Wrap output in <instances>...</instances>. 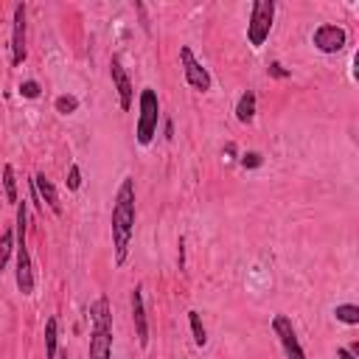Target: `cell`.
Wrapping results in <instances>:
<instances>
[{
    "mask_svg": "<svg viewBox=\"0 0 359 359\" xmlns=\"http://www.w3.org/2000/svg\"><path fill=\"white\" fill-rule=\"evenodd\" d=\"M17 250V290L23 295L34 292V269H31V253L28 244H15Z\"/></svg>",
    "mask_w": 359,
    "mask_h": 359,
    "instance_id": "8fae6325",
    "label": "cell"
},
{
    "mask_svg": "<svg viewBox=\"0 0 359 359\" xmlns=\"http://www.w3.org/2000/svg\"><path fill=\"white\" fill-rule=\"evenodd\" d=\"M129 303H132V323H135L137 345L147 348V345H149V317H147V303H143V286H140V283L132 290Z\"/></svg>",
    "mask_w": 359,
    "mask_h": 359,
    "instance_id": "9c48e42d",
    "label": "cell"
},
{
    "mask_svg": "<svg viewBox=\"0 0 359 359\" xmlns=\"http://www.w3.org/2000/svg\"><path fill=\"white\" fill-rule=\"evenodd\" d=\"M90 359H112V312L104 295L90 306Z\"/></svg>",
    "mask_w": 359,
    "mask_h": 359,
    "instance_id": "7a4b0ae2",
    "label": "cell"
},
{
    "mask_svg": "<svg viewBox=\"0 0 359 359\" xmlns=\"http://www.w3.org/2000/svg\"><path fill=\"white\" fill-rule=\"evenodd\" d=\"M158 124H160V99L152 87L140 90V99H137V129H135V137L140 147H149L158 135Z\"/></svg>",
    "mask_w": 359,
    "mask_h": 359,
    "instance_id": "3957f363",
    "label": "cell"
},
{
    "mask_svg": "<svg viewBox=\"0 0 359 359\" xmlns=\"http://www.w3.org/2000/svg\"><path fill=\"white\" fill-rule=\"evenodd\" d=\"M26 3H17L15 6V20H12V65L20 67L28 56V48H26Z\"/></svg>",
    "mask_w": 359,
    "mask_h": 359,
    "instance_id": "ba28073f",
    "label": "cell"
},
{
    "mask_svg": "<svg viewBox=\"0 0 359 359\" xmlns=\"http://www.w3.org/2000/svg\"><path fill=\"white\" fill-rule=\"evenodd\" d=\"M12 250H15V231H3L0 233V275H3V269L9 264Z\"/></svg>",
    "mask_w": 359,
    "mask_h": 359,
    "instance_id": "ac0fdd59",
    "label": "cell"
},
{
    "mask_svg": "<svg viewBox=\"0 0 359 359\" xmlns=\"http://www.w3.org/2000/svg\"><path fill=\"white\" fill-rule=\"evenodd\" d=\"M110 76H112V87H115V93H118V104H121V110L126 112V110L132 107L135 90H132V82H129V76H126V70H124V65H121L118 56H112V62H110Z\"/></svg>",
    "mask_w": 359,
    "mask_h": 359,
    "instance_id": "30bf717a",
    "label": "cell"
},
{
    "mask_svg": "<svg viewBox=\"0 0 359 359\" xmlns=\"http://www.w3.org/2000/svg\"><path fill=\"white\" fill-rule=\"evenodd\" d=\"M312 42H315V48H317L320 53H337V51H342V48L348 45V34H345L342 26L323 23V26L315 28Z\"/></svg>",
    "mask_w": 359,
    "mask_h": 359,
    "instance_id": "52a82bcc",
    "label": "cell"
},
{
    "mask_svg": "<svg viewBox=\"0 0 359 359\" xmlns=\"http://www.w3.org/2000/svg\"><path fill=\"white\" fill-rule=\"evenodd\" d=\"M353 356H359V342H351V348H348Z\"/></svg>",
    "mask_w": 359,
    "mask_h": 359,
    "instance_id": "83f0119b",
    "label": "cell"
},
{
    "mask_svg": "<svg viewBox=\"0 0 359 359\" xmlns=\"http://www.w3.org/2000/svg\"><path fill=\"white\" fill-rule=\"evenodd\" d=\"M40 93H42V87H40V82H34V79H28V82L20 85V96H23V99H40Z\"/></svg>",
    "mask_w": 359,
    "mask_h": 359,
    "instance_id": "7402d4cb",
    "label": "cell"
},
{
    "mask_svg": "<svg viewBox=\"0 0 359 359\" xmlns=\"http://www.w3.org/2000/svg\"><path fill=\"white\" fill-rule=\"evenodd\" d=\"M334 317H337L340 323H345V326H356V323H359V306H356V303H340V306L334 309Z\"/></svg>",
    "mask_w": 359,
    "mask_h": 359,
    "instance_id": "d6986e66",
    "label": "cell"
},
{
    "mask_svg": "<svg viewBox=\"0 0 359 359\" xmlns=\"http://www.w3.org/2000/svg\"><path fill=\"white\" fill-rule=\"evenodd\" d=\"M34 188H37V194H40V199H42V205H48V210L53 213V217H62V202H59V191H56V185L45 177V174H34Z\"/></svg>",
    "mask_w": 359,
    "mask_h": 359,
    "instance_id": "7c38bea8",
    "label": "cell"
},
{
    "mask_svg": "<svg viewBox=\"0 0 359 359\" xmlns=\"http://www.w3.org/2000/svg\"><path fill=\"white\" fill-rule=\"evenodd\" d=\"M272 334L278 337L286 359H306V351H303V345L298 340V331H295L292 320L286 317V315H275L272 317Z\"/></svg>",
    "mask_w": 359,
    "mask_h": 359,
    "instance_id": "8992f818",
    "label": "cell"
},
{
    "mask_svg": "<svg viewBox=\"0 0 359 359\" xmlns=\"http://www.w3.org/2000/svg\"><path fill=\"white\" fill-rule=\"evenodd\" d=\"M180 65H183V76H185L188 87H194L197 93H208L213 87V79L208 74V67L194 56V51L188 45L180 48Z\"/></svg>",
    "mask_w": 359,
    "mask_h": 359,
    "instance_id": "5b68a950",
    "label": "cell"
},
{
    "mask_svg": "<svg viewBox=\"0 0 359 359\" xmlns=\"http://www.w3.org/2000/svg\"><path fill=\"white\" fill-rule=\"evenodd\" d=\"M3 191H6V199H9L12 205L20 202V199H17V174H15V166H12V163L3 166Z\"/></svg>",
    "mask_w": 359,
    "mask_h": 359,
    "instance_id": "e0dca14e",
    "label": "cell"
},
{
    "mask_svg": "<svg viewBox=\"0 0 359 359\" xmlns=\"http://www.w3.org/2000/svg\"><path fill=\"white\" fill-rule=\"evenodd\" d=\"M269 76H275V79H290L292 74H290V70H286L281 62H269Z\"/></svg>",
    "mask_w": 359,
    "mask_h": 359,
    "instance_id": "cb8c5ba5",
    "label": "cell"
},
{
    "mask_svg": "<svg viewBox=\"0 0 359 359\" xmlns=\"http://www.w3.org/2000/svg\"><path fill=\"white\" fill-rule=\"evenodd\" d=\"M26 233H28V202H17V222H15V239L17 244H26Z\"/></svg>",
    "mask_w": 359,
    "mask_h": 359,
    "instance_id": "9a60e30c",
    "label": "cell"
},
{
    "mask_svg": "<svg viewBox=\"0 0 359 359\" xmlns=\"http://www.w3.org/2000/svg\"><path fill=\"white\" fill-rule=\"evenodd\" d=\"M253 118H256V93L244 90L239 96V104H236V121L239 124H250Z\"/></svg>",
    "mask_w": 359,
    "mask_h": 359,
    "instance_id": "4fadbf2b",
    "label": "cell"
},
{
    "mask_svg": "<svg viewBox=\"0 0 359 359\" xmlns=\"http://www.w3.org/2000/svg\"><path fill=\"white\" fill-rule=\"evenodd\" d=\"M272 23H275V0H256L247 23V42L253 48H261L272 34Z\"/></svg>",
    "mask_w": 359,
    "mask_h": 359,
    "instance_id": "277c9868",
    "label": "cell"
},
{
    "mask_svg": "<svg viewBox=\"0 0 359 359\" xmlns=\"http://www.w3.org/2000/svg\"><path fill=\"white\" fill-rule=\"evenodd\" d=\"M337 359H356V356L348 348H337Z\"/></svg>",
    "mask_w": 359,
    "mask_h": 359,
    "instance_id": "484cf974",
    "label": "cell"
},
{
    "mask_svg": "<svg viewBox=\"0 0 359 359\" xmlns=\"http://www.w3.org/2000/svg\"><path fill=\"white\" fill-rule=\"evenodd\" d=\"M188 323H191L194 345H197V348H205V345H208V331H205V326H202V315L191 309V312H188Z\"/></svg>",
    "mask_w": 359,
    "mask_h": 359,
    "instance_id": "2e32d148",
    "label": "cell"
},
{
    "mask_svg": "<svg viewBox=\"0 0 359 359\" xmlns=\"http://www.w3.org/2000/svg\"><path fill=\"white\" fill-rule=\"evenodd\" d=\"M242 166L244 169H261L264 166V155L261 152H247V155H242Z\"/></svg>",
    "mask_w": 359,
    "mask_h": 359,
    "instance_id": "603a6c76",
    "label": "cell"
},
{
    "mask_svg": "<svg viewBox=\"0 0 359 359\" xmlns=\"http://www.w3.org/2000/svg\"><path fill=\"white\" fill-rule=\"evenodd\" d=\"M53 110H56L59 115H74V112L79 110V99H76V96H56Z\"/></svg>",
    "mask_w": 359,
    "mask_h": 359,
    "instance_id": "ffe728a7",
    "label": "cell"
},
{
    "mask_svg": "<svg viewBox=\"0 0 359 359\" xmlns=\"http://www.w3.org/2000/svg\"><path fill=\"white\" fill-rule=\"evenodd\" d=\"M56 351H59V320L48 317V323H45V356L56 359Z\"/></svg>",
    "mask_w": 359,
    "mask_h": 359,
    "instance_id": "5bb4252c",
    "label": "cell"
},
{
    "mask_svg": "<svg viewBox=\"0 0 359 359\" xmlns=\"http://www.w3.org/2000/svg\"><path fill=\"white\" fill-rule=\"evenodd\" d=\"M135 180L124 177L112 202V250H115V264L124 267L126 256H129V244H132V233H135Z\"/></svg>",
    "mask_w": 359,
    "mask_h": 359,
    "instance_id": "6da1fadb",
    "label": "cell"
},
{
    "mask_svg": "<svg viewBox=\"0 0 359 359\" xmlns=\"http://www.w3.org/2000/svg\"><path fill=\"white\" fill-rule=\"evenodd\" d=\"M174 137V126H172V121H166V140H172Z\"/></svg>",
    "mask_w": 359,
    "mask_h": 359,
    "instance_id": "4316f807",
    "label": "cell"
},
{
    "mask_svg": "<svg viewBox=\"0 0 359 359\" xmlns=\"http://www.w3.org/2000/svg\"><path fill=\"white\" fill-rule=\"evenodd\" d=\"M177 247H180V256H177V264H180V269H185V250H183V247H185V239H183V236H180V242H177Z\"/></svg>",
    "mask_w": 359,
    "mask_h": 359,
    "instance_id": "d4e9b609",
    "label": "cell"
},
{
    "mask_svg": "<svg viewBox=\"0 0 359 359\" xmlns=\"http://www.w3.org/2000/svg\"><path fill=\"white\" fill-rule=\"evenodd\" d=\"M65 185H67V191H79V188H82V169H79V163H74V166L67 169Z\"/></svg>",
    "mask_w": 359,
    "mask_h": 359,
    "instance_id": "44dd1931",
    "label": "cell"
}]
</instances>
